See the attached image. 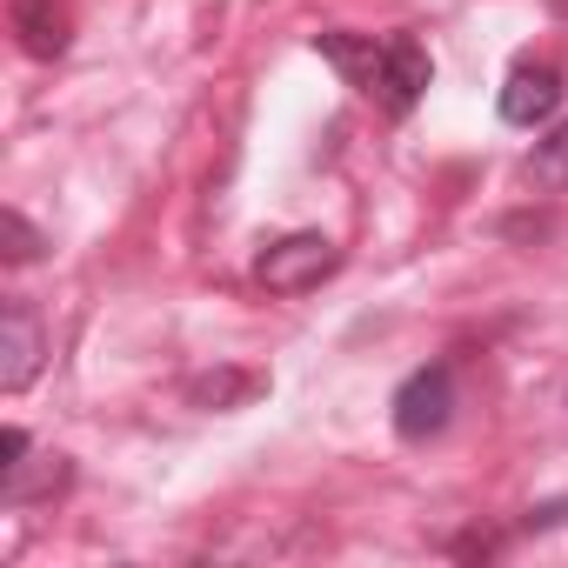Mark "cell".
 Here are the masks:
<instances>
[{
	"label": "cell",
	"instance_id": "1",
	"mask_svg": "<svg viewBox=\"0 0 568 568\" xmlns=\"http://www.w3.org/2000/svg\"><path fill=\"white\" fill-rule=\"evenodd\" d=\"M335 267H342V247L328 234H288V241L261 247V261H254L267 295H308V288H322Z\"/></svg>",
	"mask_w": 568,
	"mask_h": 568
},
{
	"label": "cell",
	"instance_id": "2",
	"mask_svg": "<svg viewBox=\"0 0 568 568\" xmlns=\"http://www.w3.org/2000/svg\"><path fill=\"white\" fill-rule=\"evenodd\" d=\"M448 415H455V375H448L442 362H435V368H415V375L395 388V435H402V442L442 435Z\"/></svg>",
	"mask_w": 568,
	"mask_h": 568
},
{
	"label": "cell",
	"instance_id": "3",
	"mask_svg": "<svg viewBox=\"0 0 568 568\" xmlns=\"http://www.w3.org/2000/svg\"><path fill=\"white\" fill-rule=\"evenodd\" d=\"M428 54H422V41H408V34H395V41H382V68H375V81H368V94L388 108V114H408L422 94H428Z\"/></svg>",
	"mask_w": 568,
	"mask_h": 568
},
{
	"label": "cell",
	"instance_id": "4",
	"mask_svg": "<svg viewBox=\"0 0 568 568\" xmlns=\"http://www.w3.org/2000/svg\"><path fill=\"white\" fill-rule=\"evenodd\" d=\"M41 322H34V308L28 302H8L0 308V388L8 395H21L34 375H41Z\"/></svg>",
	"mask_w": 568,
	"mask_h": 568
},
{
	"label": "cell",
	"instance_id": "5",
	"mask_svg": "<svg viewBox=\"0 0 568 568\" xmlns=\"http://www.w3.org/2000/svg\"><path fill=\"white\" fill-rule=\"evenodd\" d=\"M555 108H561V74L541 68V61H521L501 88V121L508 128H541Z\"/></svg>",
	"mask_w": 568,
	"mask_h": 568
},
{
	"label": "cell",
	"instance_id": "6",
	"mask_svg": "<svg viewBox=\"0 0 568 568\" xmlns=\"http://www.w3.org/2000/svg\"><path fill=\"white\" fill-rule=\"evenodd\" d=\"M8 21H14V34H21V48H28L34 61L68 54V34H74L68 0H8Z\"/></svg>",
	"mask_w": 568,
	"mask_h": 568
},
{
	"label": "cell",
	"instance_id": "7",
	"mask_svg": "<svg viewBox=\"0 0 568 568\" xmlns=\"http://www.w3.org/2000/svg\"><path fill=\"white\" fill-rule=\"evenodd\" d=\"M528 181H535L541 194H561V187H568V128H555L548 141H535V154H528Z\"/></svg>",
	"mask_w": 568,
	"mask_h": 568
},
{
	"label": "cell",
	"instance_id": "8",
	"mask_svg": "<svg viewBox=\"0 0 568 568\" xmlns=\"http://www.w3.org/2000/svg\"><path fill=\"white\" fill-rule=\"evenodd\" d=\"M0 241H8V247H0V254H8L14 267L41 254V234L28 227V214H21V207H0Z\"/></svg>",
	"mask_w": 568,
	"mask_h": 568
},
{
	"label": "cell",
	"instance_id": "9",
	"mask_svg": "<svg viewBox=\"0 0 568 568\" xmlns=\"http://www.w3.org/2000/svg\"><path fill=\"white\" fill-rule=\"evenodd\" d=\"M261 382L254 375H214V382H194V402H214V408H227V402H247Z\"/></svg>",
	"mask_w": 568,
	"mask_h": 568
},
{
	"label": "cell",
	"instance_id": "10",
	"mask_svg": "<svg viewBox=\"0 0 568 568\" xmlns=\"http://www.w3.org/2000/svg\"><path fill=\"white\" fill-rule=\"evenodd\" d=\"M21 455H28V435H21V428H8V435H0V475H8Z\"/></svg>",
	"mask_w": 568,
	"mask_h": 568
}]
</instances>
